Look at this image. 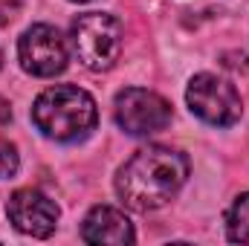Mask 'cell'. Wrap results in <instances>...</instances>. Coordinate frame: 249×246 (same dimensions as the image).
<instances>
[{
    "instance_id": "obj_1",
    "label": "cell",
    "mask_w": 249,
    "mask_h": 246,
    "mask_svg": "<svg viewBox=\"0 0 249 246\" xmlns=\"http://www.w3.org/2000/svg\"><path fill=\"white\" fill-rule=\"evenodd\" d=\"M188 180V157L165 148L148 145L139 148L116 174V194L133 211L162 209L177 197V191Z\"/></svg>"
},
{
    "instance_id": "obj_2",
    "label": "cell",
    "mask_w": 249,
    "mask_h": 246,
    "mask_svg": "<svg viewBox=\"0 0 249 246\" xmlns=\"http://www.w3.org/2000/svg\"><path fill=\"white\" fill-rule=\"evenodd\" d=\"M99 119L96 102L87 90L72 84L47 87L35 105H32V122L35 127L55 142H78L84 139Z\"/></svg>"
},
{
    "instance_id": "obj_3",
    "label": "cell",
    "mask_w": 249,
    "mask_h": 246,
    "mask_svg": "<svg viewBox=\"0 0 249 246\" xmlns=\"http://www.w3.org/2000/svg\"><path fill=\"white\" fill-rule=\"evenodd\" d=\"M70 44L75 58L93 72L110 70L122 53V23L107 12L78 15L70 26Z\"/></svg>"
},
{
    "instance_id": "obj_4",
    "label": "cell",
    "mask_w": 249,
    "mask_h": 246,
    "mask_svg": "<svg viewBox=\"0 0 249 246\" xmlns=\"http://www.w3.org/2000/svg\"><path fill=\"white\" fill-rule=\"evenodd\" d=\"M188 110L203 119L206 124L214 127H229L241 119V96L235 90V84H229L226 78L214 75V72H197L188 81L186 90Z\"/></svg>"
},
{
    "instance_id": "obj_5",
    "label": "cell",
    "mask_w": 249,
    "mask_h": 246,
    "mask_svg": "<svg viewBox=\"0 0 249 246\" xmlns=\"http://www.w3.org/2000/svg\"><path fill=\"white\" fill-rule=\"evenodd\" d=\"M116 124L130 136H151L171 124V105L145 87H124L113 102Z\"/></svg>"
},
{
    "instance_id": "obj_6",
    "label": "cell",
    "mask_w": 249,
    "mask_h": 246,
    "mask_svg": "<svg viewBox=\"0 0 249 246\" xmlns=\"http://www.w3.org/2000/svg\"><path fill=\"white\" fill-rule=\"evenodd\" d=\"M18 58H20V67L29 75L53 78V75H58V72L67 70L70 50H67L64 35L55 26L35 23V26H29L20 35V41H18Z\"/></svg>"
},
{
    "instance_id": "obj_7",
    "label": "cell",
    "mask_w": 249,
    "mask_h": 246,
    "mask_svg": "<svg viewBox=\"0 0 249 246\" xmlns=\"http://www.w3.org/2000/svg\"><path fill=\"white\" fill-rule=\"evenodd\" d=\"M6 214H9L12 226L29 238H50L58 226L55 200H50L38 188H18L6 203Z\"/></svg>"
},
{
    "instance_id": "obj_8",
    "label": "cell",
    "mask_w": 249,
    "mask_h": 246,
    "mask_svg": "<svg viewBox=\"0 0 249 246\" xmlns=\"http://www.w3.org/2000/svg\"><path fill=\"white\" fill-rule=\"evenodd\" d=\"M81 241L84 244H113V246H124L133 244V226L124 217V211L113 209V206H96L90 209V214L81 223Z\"/></svg>"
},
{
    "instance_id": "obj_9",
    "label": "cell",
    "mask_w": 249,
    "mask_h": 246,
    "mask_svg": "<svg viewBox=\"0 0 249 246\" xmlns=\"http://www.w3.org/2000/svg\"><path fill=\"white\" fill-rule=\"evenodd\" d=\"M226 235H229L232 244H247L249 246V191L241 194V197L232 203V209H229V214H226Z\"/></svg>"
},
{
    "instance_id": "obj_10",
    "label": "cell",
    "mask_w": 249,
    "mask_h": 246,
    "mask_svg": "<svg viewBox=\"0 0 249 246\" xmlns=\"http://www.w3.org/2000/svg\"><path fill=\"white\" fill-rule=\"evenodd\" d=\"M18 165H20L18 148H15L6 136H0V180L15 177V174H18Z\"/></svg>"
},
{
    "instance_id": "obj_11",
    "label": "cell",
    "mask_w": 249,
    "mask_h": 246,
    "mask_svg": "<svg viewBox=\"0 0 249 246\" xmlns=\"http://www.w3.org/2000/svg\"><path fill=\"white\" fill-rule=\"evenodd\" d=\"M12 122V107H9V102L0 96V124H9Z\"/></svg>"
},
{
    "instance_id": "obj_12",
    "label": "cell",
    "mask_w": 249,
    "mask_h": 246,
    "mask_svg": "<svg viewBox=\"0 0 249 246\" xmlns=\"http://www.w3.org/2000/svg\"><path fill=\"white\" fill-rule=\"evenodd\" d=\"M72 3H87V0H72Z\"/></svg>"
},
{
    "instance_id": "obj_13",
    "label": "cell",
    "mask_w": 249,
    "mask_h": 246,
    "mask_svg": "<svg viewBox=\"0 0 249 246\" xmlns=\"http://www.w3.org/2000/svg\"><path fill=\"white\" fill-rule=\"evenodd\" d=\"M0 64H3V55H0Z\"/></svg>"
}]
</instances>
